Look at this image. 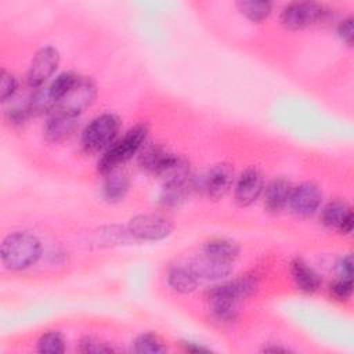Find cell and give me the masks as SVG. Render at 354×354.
Wrapping results in <instances>:
<instances>
[{
	"label": "cell",
	"instance_id": "6da1fadb",
	"mask_svg": "<svg viewBox=\"0 0 354 354\" xmlns=\"http://www.w3.org/2000/svg\"><path fill=\"white\" fill-rule=\"evenodd\" d=\"M41 246L39 239L28 232H15L8 235L1 245V261L12 271L30 267L40 257Z\"/></svg>",
	"mask_w": 354,
	"mask_h": 354
},
{
	"label": "cell",
	"instance_id": "7a4b0ae2",
	"mask_svg": "<svg viewBox=\"0 0 354 354\" xmlns=\"http://www.w3.org/2000/svg\"><path fill=\"white\" fill-rule=\"evenodd\" d=\"M148 129L145 124H137L130 129L123 138L111 145L104 156L98 162V171L108 174L109 171L119 169L120 165L127 162L133 155H136L145 142Z\"/></svg>",
	"mask_w": 354,
	"mask_h": 354
},
{
	"label": "cell",
	"instance_id": "3957f363",
	"mask_svg": "<svg viewBox=\"0 0 354 354\" xmlns=\"http://www.w3.org/2000/svg\"><path fill=\"white\" fill-rule=\"evenodd\" d=\"M120 127V120L113 113L97 116L87 124L82 134V145L87 152H98L108 148L116 138Z\"/></svg>",
	"mask_w": 354,
	"mask_h": 354
},
{
	"label": "cell",
	"instance_id": "277c9868",
	"mask_svg": "<svg viewBox=\"0 0 354 354\" xmlns=\"http://www.w3.org/2000/svg\"><path fill=\"white\" fill-rule=\"evenodd\" d=\"M95 86L88 77H79L73 87L57 102L55 112L77 118L95 98Z\"/></svg>",
	"mask_w": 354,
	"mask_h": 354
},
{
	"label": "cell",
	"instance_id": "5b68a950",
	"mask_svg": "<svg viewBox=\"0 0 354 354\" xmlns=\"http://www.w3.org/2000/svg\"><path fill=\"white\" fill-rule=\"evenodd\" d=\"M326 11L318 3L300 1L288 4L281 12V24L286 29H301L318 21H322Z\"/></svg>",
	"mask_w": 354,
	"mask_h": 354
},
{
	"label": "cell",
	"instance_id": "8992f818",
	"mask_svg": "<svg viewBox=\"0 0 354 354\" xmlns=\"http://www.w3.org/2000/svg\"><path fill=\"white\" fill-rule=\"evenodd\" d=\"M129 234L141 241H159L173 231L171 223L158 214H138L129 223Z\"/></svg>",
	"mask_w": 354,
	"mask_h": 354
},
{
	"label": "cell",
	"instance_id": "52a82bcc",
	"mask_svg": "<svg viewBox=\"0 0 354 354\" xmlns=\"http://www.w3.org/2000/svg\"><path fill=\"white\" fill-rule=\"evenodd\" d=\"M59 54L54 47H43L33 57L26 80L30 87H40L57 69Z\"/></svg>",
	"mask_w": 354,
	"mask_h": 354
},
{
	"label": "cell",
	"instance_id": "ba28073f",
	"mask_svg": "<svg viewBox=\"0 0 354 354\" xmlns=\"http://www.w3.org/2000/svg\"><path fill=\"white\" fill-rule=\"evenodd\" d=\"M322 201V192L313 183H303L292 189L289 198V206L292 212L300 217H308L314 214Z\"/></svg>",
	"mask_w": 354,
	"mask_h": 354
},
{
	"label": "cell",
	"instance_id": "9c48e42d",
	"mask_svg": "<svg viewBox=\"0 0 354 354\" xmlns=\"http://www.w3.org/2000/svg\"><path fill=\"white\" fill-rule=\"evenodd\" d=\"M263 191V176L261 173L254 169H246L245 171H242V174L239 176L236 185H235V202L242 206L246 207L249 205H252L253 202H256V199L260 196Z\"/></svg>",
	"mask_w": 354,
	"mask_h": 354
},
{
	"label": "cell",
	"instance_id": "30bf717a",
	"mask_svg": "<svg viewBox=\"0 0 354 354\" xmlns=\"http://www.w3.org/2000/svg\"><path fill=\"white\" fill-rule=\"evenodd\" d=\"M257 289V278L254 275H242L234 281L214 286L209 290V299H228L238 301L254 293Z\"/></svg>",
	"mask_w": 354,
	"mask_h": 354
},
{
	"label": "cell",
	"instance_id": "8fae6325",
	"mask_svg": "<svg viewBox=\"0 0 354 354\" xmlns=\"http://www.w3.org/2000/svg\"><path fill=\"white\" fill-rule=\"evenodd\" d=\"M234 181V170L228 163L216 165L203 181V189L212 199L223 198L231 188Z\"/></svg>",
	"mask_w": 354,
	"mask_h": 354
},
{
	"label": "cell",
	"instance_id": "7c38bea8",
	"mask_svg": "<svg viewBox=\"0 0 354 354\" xmlns=\"http://www.w3.org/2000/svg\"><path fill=\"white\" fill-rule=\"evenodd\" d=\"M188 268L195 274L196 278L203 279H221L230 275V272L232 271L231 261L216 259L207 254L194 259L188 264Z\"/></svg>",
	"mask_w": 354,
	"mask_h": 354
},
{
	"label": "cell",
	"instance_id": "4fadbf2b",
	"mask_svg": "<svg viewBox=\"0 0 354 354\" xmlns=\"http://www.w3.org/2000/svg\"><path fill=\"white\" fill-rule=\"evenodd\" d=\"M321 221L329 228H336L343 234H348L353 230V212L344 202L333 201L322 209Z\"/></svg>",
	"mask_w": 354,
	"mask_h": 354
},
{
	"label": "cell",
	"instance_id": "5bb4252c",
	"mask_svg": "<svg viewBox=\"0 0 354 354\" xmlns=\"http://www.w3.org/2000/svg\"><path fill=\"white\" fill-rule=\"evenodd\" d=\"M156 176L160 177L165 185H184L189 180V165L185 159L171 155Z\"/></svg>",
	"mask_w": 354,
	"mask_h": 354
},
{
	"label": "cell",
	"instance_id": "9a60e30c",
	"mask_svg": "<svg viewBox=\"0 0 354 354\" xmlns=\"http://www.w3.org/2000/svg\"><path fill=\"white\" fill-rule=\"evenodd\" d=\"M292 189L293 188L289 181L283 178L272 180L266 188V195H264L266 207L274 213L282 210L289 202Z\"/></svg>",
	"mask_w": 354,
	"mask_h": 354
},
{
	"label": "cell",
	"instance_id": "2e32d148",
	"mask_svg": "<svg viewBox=\"0 0 354 354\" xmlns=\"http://www.w3.org/2000/svg\"><path fill=\"white\" fill-rule=\"evenodd\" d=\"M290 274L297 289L304 293H314L321 285L318 274L300 259H295L290 263Z\"/></svg>",
	"mask_w": 354,
	"mask_h": 354
},
{
	"label": "cell",
	"instance_id": "e0dca14e",
	"mask_svg": "<svg viewBox=\"0 0 354 354\" xmlns=\"http://www.w3.org/2000/svg\"><path fill=\"white\" fill-rule=\"evenodd\" d=\"M76 129V118H71L58 112L47 120L44 127V136L51 142H59L68 138Z\"/></svg>",
	"mask_w": 354,
	"mask_h": 354
},
{
	"label": "cell",
	"instance_id": "ac0fdd59",
	"mask_svg": "<svg viewBox=\"0 0 354 354\" xmlns=\"http://www.w3.org/2000/svg\"><path fill=\"white\" fill-rule=\"evenodd\" d=\"M129 189L127 174L119 169H115L106 174L104 183V196L109 202H119L124 198Z\"/></svg>",
	"mask_w": 354,
	"mask_h": 354
},
{
	"label": "cell",
	"instance_id": "d6986e66",
	"mask_svg": "<svg viewBox=\"0 0 354 354\" xmlns=\"http://www.w3.org/2000/svg\"><path fill=\"white\" fill-rule=\"evenodd\" d=\"M167 282L178 293H191L198 286V278L188 267H173L169 271Z\"/></svg>",
	"mask_w": 354,
	"mask_h": 354
},
{
	"label": "cell",
	"instance_id": "ffe728a7",
	"mask_svg": "<svg viewBox=\"0 0 354 354\" xmlns=\"http://www.w3.org/2000/svg\"><path fill=\"white\" fill-rule=\"evenodd\" d=\"M171 155L173 153L167 152L165 148L159 145H151L141 152L140 163L145 170L158 174L162 170V167L167 163V160L171 158Z\"/></svg>",
	"mask_w": 354,
	"mask_h": 354
},
{
	"label": "cell",
	"instance_id": "44dd1931",
	"mask_svg": "<svg viewBox=\"0 0 354 354\" xmlns=\"http://www.w3.org/2000/svg\"><path fill=\"white\" fill-rule=\"evenodd\" d=\"M239 253V246L228 239H212L205 243L203 254L231 261Z\"/></svg>",
	"mask_w": 354,
	"mask_h": 354
},
{
	"label": "cell",
	"instance_id": "7402d4cb",
	"mask_svg": "<svg viewBox=\"0 0 354 354\" xmlns=\"http://www.w3.org/2000/svg\"><path fill=\"white\" fill-rule=\"evenodd\" d=\"M239 11L252 22H261L271 14L270 1H239L236 3Z\"/></svg>",
	"mask_w": 354,
	"mask_h": 354
},
{
	"label": "cell",
	"instance_id": "603a6c76",
	"mask_svg": "<svg viewBox=\"0 0 354 354\" xmlns=\"http://www.w3.org/2000/svg\"><path fill=\"white\" fill-rule=\"evenodd\" d=\"M212 304V314L220 322H232L238 315L236 301L228 299H209Z\"/></svg>",
	"mask_w": 354,
	"mask_h": 354
},
{
	"label": "cell",
	"instance_id": "cb8c5ba5",
	"mask_svg": "<svg viewBox=\"0 0 354 354\" xmlns=\"http://www.w3.org/2000/svg\"><path fill=\"white\" fill-rule=\"evenodd\" d=\"M65 350V342L59 332L48 330L37 340V351L47 354H61Z\"/></svg>",
	"mask_w": 354,
	"mask_h": 354
},
{
	"label": "cell",
	"instance_id": "d4e9b609",
	"mask_svg": "<svg viewBox=\"0 0 354 354\" xmlns=\"http://www.w3.org/2000/svg\"><path fill=\"white\" fill-rule=\"evenodd\" d=\"M79 76H76L75 73L72 72H65V73H61L50 86H48V91L53 97V100L55 101V105L57 102L73 87V84L77 82Z\"/></svg>",
	"mask_w": 354,
	"mask_h": 354
},
{
	"label": "cell",
	"instance_id": "484cf974",
	"mask_svg": "<svg viewBox=\"0 0 354 354\" xmlns=\"http://www.w3.org/2000/svg\"><path fill=\"white\" fill-rule=\"evenodd\" d=\"M134 350L140 354H158L167 351L163 343L152 333L140 335L134 342Z\"/></svg>",
	"mask_w": 354,
	"mask_h": 354
},
{
	"label": "cell",
	"instance_id": "4316f807",
	"mask_svg": "<svg viewBox=\"0 0 354 354\" xmlns=\"http://www.w3.org/2000/svg\"><path fill=\"white\" fill-rule=\"evenodd\" d=\"M353 292V281L351 278L340 277V279L335 281L330 285V293L337 300H347Z\"/></svg>",
	"mask_w": 354,
	"mask_h": 354
},
{
	"label": "cell",
	"instance_id": "83f0119b",
	"mask_svg": "<svg viewBox=\"0 0 354 354\" xmlns=\"http://www.w3.org/2000/svg\"><path fill=\"white\" fill-rule=\"evenodd\" d=\"M18 88V82L14 75L3 71L1 72V82H0V98L3 101H7L11 98Z\"/></svg>",
	"mask_w": 354,
	"mask_h": 354
},
{
	"label": "cell",
	"instance_id": "f1b7e54d",
	"mask_svg": "<svg viewBox=\"0 0 354 354\" xmlns=\"http://www.w3.org/2000/svg\"><path fill=\"white\" fill-rule=\"evenodd\" d=\"M80 351L83 353H109V351H113L112 347L106 346V343H102V342H98L93 337H86L80 342Z\"/></svg>",
	"mask_w": 354,
	"mask_h": 354
},
{
	"label": "cell",
	"instance_id": "f546056e",
	"mask_svg": "<svg viewBox=\"0 0 354 354\" xmlns=\"http://www.w3.org/2000/svg\"><path fill=\"white\" fill-rule=\"evenodd\" d=\"M354 29H353V18L348 17L346 19H343L339 26H337V33L340 36V39L347 43L348 46L353 44V37H354Z\"/></svg>",
	"mask_w": 354,
	"mask_h": 354
},
{
	"label": "cell",
	"instance_id": "4dcf8cb0",
	"mask_svg": "<svg viewBox=\"0 0 354 354\" xmlns=\"http://www.w3.org/2000/svg\"><path fill=\"white\" fill-rule=\"evenodd\" d=\"M339 271H340V277H344V278H351L353 277V259H351V254H347L346 257L342 259V261L339 264Z\"/></svg>",
	"mask_w": 354,
	"mask_h": 354
},
{
	"label": "cell",
	"instance_id": "1f68e13d",
	"mask_svg": "<svg viewBox=\"0 0 354 354\" xmlns=\"http://www.w3.org/2000/svg\"><path fill=\"white\" fill-rule=\"evenodd\" d=\"M264 351H271V353H286V348H281V347H266Z\"/></svg>",
	"mask_w": 354,
	"mask_h": 354
}]
</instances>
